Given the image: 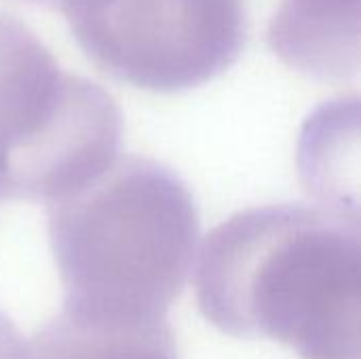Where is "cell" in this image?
Segmentation results:
<instances>
[{
  "mask_svg": "<svg viewBox=\"0 0 361 359\" xmlns=\"http://www.w3.org/2000/svg\"><path fill=\"white\" fill-rule=\"evenodd\" d=\"M47 205L63 313L97 324L165 320L199 241V212L178 174L118 154L89 184Z\"/></svg>",
  "mask_w": 361,
  "mask_h": 359,
  "instance_id": "7a4b0ae2",
  "label": "cell"
},
{
  "mask_svg": "<svg viewBox=\"0 0 361 359\" xmlns=\"http://www.w3.org/2000/svg\"><path fill=\"white\" fill-rule=\"evenodd\" d=\"M0 359H25V343L13 322L0 311Z\"/></svg>",
  "mask_w": 361,
  "mask_h": 359,
  "instance_id": "52a82bcc",
  "label": "cell"
},
{
  "mask_svg": "<svg viewBox=\"0 0 361 359\" xmlns=\"http://www.w3.org/2000/svg\"><path fill=\"white\" fill-rule=\"evenodd\" d=\"M59 13L97 68L154 93L209 83L247 42L241 0H66Z\"/></svg>",
  "mask_w": 361,
  "mask_h": 359,
  "instance_id": "277c9868",
  "label": "cell"
},
{
  "mask_svg": "<svg viewBox=\"0 0 361 359\" xmlns=\"http://www.w3.org/2000/svg\"><path fill=\"white\" fill-rule=\"evenodd\" d=\"M123 114L99 85L59 68L44 42L0 11V180L8 199H61L116 157Z\"/></svg>",
  "mask_w": 361,
  "mask_h": 359,
  "instance_id": "3957f363",
  "label": "cell"
},
{
  "mask_svg": "<svg viewBox=\"0 0 361 359\" xmlns=\"http://www.w3.org/2000/svg\"><path fill=\"white\" fill-rule=\"evenodd\" d=\"M8 199V193H6V186H4V182L0 180V203L2 201H6Z\"/></svg>",
  "mask_w": 361,
  "mask_h": 359,
  "instance_id": "9c48e42d",
  "label": "cell"
},
{
  "mask_svg": "<svg viewBox=\"0 0 361 359\" xmlns=\"http://www.w3.org/2000/svg\"><path fill=\"white\" fill-rule=\"evenodd\" d=\"M361 0H281L269 23V44L290 68L313 78L360 72Z\"/></svg>",
  "mask_w": 361,
  "mask_h": 359,
  "instance_id": "5b68a950",
  "label": "cell"
},
{
  "mask_svg": "<svg viewBox=\"0 0 361 359\" xmlns=\"http://www.w3.org/2000/svg\"><path fill=\"white\" fill-rule=\"evenodd\" d=\"M13 2H21V4H30V6H40V8L59 11L61 4H63L66 0H13Z\"/></svg>",
  "mask_w": 361,
  "mask_h": 359,
  "instance_id": "ba28073f",
  "label": "cell"
},
{
  "mask_svg": "<svg viewBox=\"0 0 361 359\" xmlns=\"http://www.w3.org/2000/svg\"><path fill=\"white\" fill-rule=\"evenodd\" d=\"M195 290L228 336L269 339L300 359H361L360 214L292 203L237 212L205 237Z\"/></svg>",
  "mask_w": 361,
  "mask_h": 359,
  "instance_id": "6da1fadb",
  "label": "cell"
},
{
  "mask_svg": "<svg viewBox=\"0 0 361 359\" xmlns=\"http://www.w3.org/2000/svg\"><path fill=\"white\" fill-rule=\"evenodd\" d=\"M25 359H178L171 326L97 324L61 313L25 343Z\"/></svg>",
  "mask_w": 361,
  "mask_h": 359,
  "instance_id": "8992f818",
  "label": "cell"
}]
</instances>
